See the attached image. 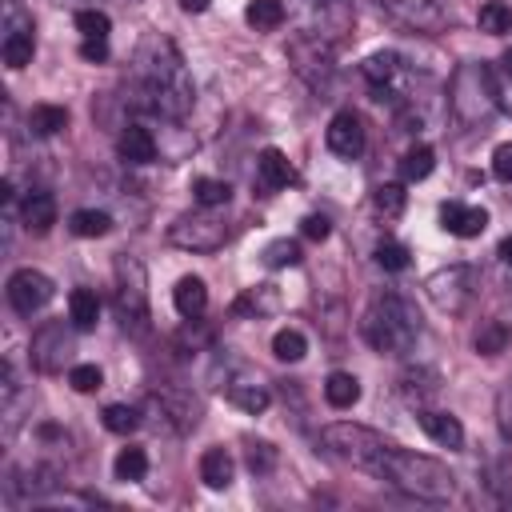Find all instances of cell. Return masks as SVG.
Segmentation results:
<instances>
[{"mask_svg": "<svg viewBox=\"0 0 512 512\" xmlns=\"http://www.w3.org/2000/svg\"><path fill=\"white\" fill-rule=\"evenodd\" d=\"M404 204H408L404 184H380V188L372 192V208H376L384 220H396V216L404 212Z\"/></svg>", "mask_w": 512, "mask_h": 512, "instance_id": "836d02e7", "label": "cell"}, {"mask_svg": "<svg viewBox=\"0 0 512 512\" xmlns=\"http://www.w3.org/2000/svg\"><path fill=\"white\" fill-rule=\"evenodd\" d=\"M168 240L176 248H184V252H216L228 240V224L220 216H212V208H204L196 216H180L168 228Z\"/></svg>", "mask_w": 512, "mask_h": 512, "instance_id": "ba28073f", "label": "cell"}, {"mask_svg": "<svg viewBox=\"0 0 512 512\" xmlns=\"http://www.w3.org/2000/svg\"><path fill=\"white\" fill-rule=\"evenodd\" d=\"M396 20L404 24H416V28H436L440 24V12H436V0H380Z\"/></svg>", "mask_w": 512, "mask_h": 512, "instance_id": "44dd1931", "label": "cell"}, {"mask_svg": "<svg viewBox=\"0 0 512 512\" xmlns=\"http://www.w3.org/2000/svg\"><path fill=\"white\" fill-rule=\"evenodd\" d=\"M496 420H500V432L512 440V384H504L496 396Z\"/></svg>", "mask_w": 512, "mask_h": 512, "instance_id": "ee69618b", "label": "cell"}, {"mask_svg": "<svg viewBox=\"0 0 512 512\" xmlns=\"http://www.w3.org/2000/svg\"><path fill=\"white\" fill-rule=\"evenodd\" d=\"M272 352H276V360L296 364V360L308 352V340H304V332H300V328H280V332L272 336Z\"/></svg>", "mask_w": 512, "mask_h": 512, "instance_id": "e575fe53", "label": "cell"}, {"mask_svg": "<svg viewBox=\"0 0 512 512\" xmlns=\"http://www.w3.org/2000/svg\"><path fill=\"white\" fill-rule=\"evenodd\" d=\"M232 472H236V464H232L228 448H208V452L200 456V480H204L208 488H228V484H232Z\"/></svg>", "mask_w": 512, "mask_h": 512, "instance_id": "cb8c5ba5", "label": "cell"}, {"mask_svg": "<svg viewBox=\"0 0 512 512\" xmlns=\"http://www.w3.org/2000/svg\"><path fill=\"white\" fill-rule=\"evenodd\" d=\"M244 20H248L256 32H272V28L284 24V4H280V0H248Z\"/></svg>", "mask_w": 512, "mask_h": 512, "instance_id": "83f0119b", "label": "cell"}, {"mask_svg": "<svg viewBox=\"0 0 512 512\" xmlns=\"http://www.w3.org/2000/svg\"><path fill=\"white\" fill-rule=\"evenodd\" d=\"M228 400H232L236 408H244L248 416H260V412L272 404V392H268V384H260V380L236 376V380H228Z\"/></svg>", "mask_w": 512, "mask_h": 512, "instance_id": "ac0fdd59", "label": "cell"}, {"mask_svg": "<svg viewBox=\"0 0 512 512\" xmlns=\"http://www.w3.org/2000/svg\"><path fill=\"white\" fill-rule=\"evenodd\" d=\"M108 16L100 12V8H80L76 12V32L84 36V40H108Z\"/></svg>", "mask_w": 512, "mask_h": 512, "instance_id": "74e56055", "label": "cell"}, {"mask_svg": "<svg viewBox=\"0 0 512 512\" xmlns=\"http://www.w3.org/2000/svg\"><path fill=\"white\" fill-rule=\"evenodd\" d=\"M48 300H52V280H48L44 272H36V268H16V272L8 276V304H12L20 316L40 312Z\"/></svg>", "mask_w": 512, "mask_h": 512, "instance_id": "9c48e42d", "label": "cell"}, {"mask_svg": "<svg viewBox=\"0 0 512 512\" xmlns=\"http://www.w3.org/2000/svg\"><path fill=\"white\" fill-rule=\"evenodd\" d=\"M112 472H116V480H144L148 476V452L144 448H120L116 452V460H112Z\"/></svg>", "mask_w": 512, "mask_h": 512, "instance_id": "1f68e13d", "label": "cell"}, {"mask_svg": "<svg viewBox=\"0 0 512 512\" xmlns=\"http://www.w3.org/2000/svg\"><path fill=\"white\" fill-rule=\"evenodd\" d=\"M500 260H504V264H512V236H504V240H500Z\"/></svg>", "mask_w": 512, "mask_h": 512, "instance_id": "681fc988", "label": "cell"}, {"mask_svg": "<svg viewBox=\"0 0 512 512\" xmlns=\"http://www.w3.org/2000/svg\"><path fill=\"white\" fill-rule=\"evenodd\" d=\"M360 332H364V340H368L376 352L400 356V352H408V348L416 344V336H420V316H416V308H412L400 292H380V296L368 304V312H364V320H360Z\"/></svg>", "mask_w": 512, "mask_h": 512, "instance_id": "3957f363", "label": "cell"}, {"mask_svg": "<svg viewBox=\"0 0 512 512\" xmlns=\"http://www.w3.org/2000/svg\"><path fill=\"white\" fill-rule=\"evenodd\" d=\"M500 64H504V72L512 76V52H504V60H500Z\"/></svg>", "mask_w": 512, "mask_h": 512, "instance_id": "f907efd6", "label": "cell"}, {"mask_svg": "<svg viewBox=\"0 0 512 512\" xmlns=\"http://www.w3.org/2000/svg\"><path fill=\"white\" fill-rule=\"evenodd\" d=\"M432 168H436V156H432V148H428V144H412V148L404 152V160H400V176H404L408 184L424 180Z\"/></svg>", "mask_w": 512, "mask_h": 512, "instance_id": "4dcf8cb0", "label": "cell"}, {"mask_svg": "<svg viewBox=\"0 0 512 512\" xmlns=\"http://www.w3.org/2000/svg\"><path fill=\"white\" fill-rule=\"evenodd\" d=\"M68 228H72L76 236L92 240V236H104V232L112 228V216H108V212H100V208H76V212L68 216Z\"/></svg>", "mask_w": 512, "mask_h": 512, "instance_id": "f1b7e54d", "label": "cell"}, {"mask_svg": "<svg viewBox=\"0 0 512 512\" xmlns=\"http://www.w3.org/2000/svg\"><path fill=\"white\" fill-rule=\"evenodd\" d=\"M288 60L308 84H324L332 76V48L320 36H296L288 44Z\"/></svg>", "mask_w": 512, "mask_h": 512, "instance_id": "30bf717a", "label": "cell"}, {"mask_svg": "<svg viewBox=\"0 0 512 512\" xmlns=\"http://www.w3.org/2000/svg\"><path fill=\"white\" fill-rule=\"evenodd\" d=\"M68 320H72V328H80V332L96 328V320H100V300H96V292L72 288V296H68Z\"/></svg>", "mask_w": 512, "mask_h": 512, "instance_id": "d4e9b609", "label": "cell"}, {"mask_svg": "<svg viewBox=\"0 0 512 512\" xmlns=\"http://www.w3.org/2000/svg\"><path fill=\"white\" fill-rule=\"evenodd\" d=\"M68 124V108H60V104H36L32 112H28V128L36 132V136H52V132H60Z\"/></svg>", "mask_w": 512, "mask_h": 512, "instance_id": "f546056e", "label": "cell"}, {"mask_svg": "<svg viewBox=\"0 0 512 512\" xmlns=\"http://www.w3.org/2000/svg\"><path fill=\"white\" fill-rule=\"evenodd\" d=\"M320 440H324V448H328L332 456H340V460H348V464H356V468H364V472H372V476H376L384 452L392 448L380 432H372V428H364V424H348V420L328 424V428L320 432Z\"/></svg>", "mask_w": 512, "mask_h": 512, "instance_id": "5b68a950", "label": "cell"}, {"mask_svg": "<svg viewBox=\"0 0 512 512\" xmlns=\"http://www.w3.org/2000/svg\"><path fill=\"white\" fill-rule=\"evenodd\" d=\"M440 392V376L432 372V368H408L404 376H400V396L408 400V404H416V408H428V400Z\"/></svg>", "mask_w": 512, "mask_h": 512, "instance_id": "ffe728a7", "label": "cell"}, {"mask_svg": "<svg viewBox=\"0 0 512 512\" xmlns=\"http://www.w3.org/2000/svg\"><path fill=\"white\" fill-rule=\"evenodd\" d=\"M180 8H184V12H204L208 0H180Z\"/></svg>", "mask_w": 512, "mask_h": 512, "instance_id": "c3c4849f", "label": "cell"}, {"mask_svg": "<svg viewBox=\"0 0 512 512\" xmlns=\"http://www.w3.org/2000/svg\"><path fill=\"white\" fill-rule=\"evenodd\" d=\"M324 400H328L332 408H352V404L360 400V380H356L352 372H332V376L324 380Z\"/></svg>", "mask_w": 512, "mask_h": 512, "instance_id": "4316f807", "label": "cell"}, {"mask_svg": "<svg viewBox=\"0 0 512 512\" xmlns=\"http://www.w3.org/2000/svg\"><path fill=\"white\" fill-rule=\"evenodd\" d=\"M440 228L468 240V236H480L488 228V212L480 204H460V200H448L440 204Z\"/></svg>", "mask_w": 512, "mask_h": 512, "instance_id": "5bb4252c", "label": "cell"}, {"mask_svg": "<svg viewBox=\"0 0 512 512\" xmlns=\"http://www.w3.org/2000/svg\"><path fill=\"white\" fill-rule=\"evenodd\" d=\"M132 72H136L144 108L160 112L164 120H184V116L192 112L196 88H192V76H188V68H184L180 48H176L168 36L148 32V36L136 44Z\"/></svg>", "mask_w": 512, "mask_h": 512, "instance_id": "6da1fadb", "label": "cell"}, {"mask_svg": "<svg viewBox=\"0 0 512 512\" xmlns=\"http://www.w3.org/2000/svg\"><path fill=\"white\" fill-rule=\"evenodd\" d=\"M104 428L116 432V436H128V432L140 428V412L128 408V404H108V408H104Z\"/></svg>", "mask_w": 512, "mask_h": 512, "instance_id": "8d00e7d4", "label": "cell"}, {"mask_svg": "<svg viewBox=\"0 0 512 512\" xmlns=\"http://www.w3.org/2000/svg\"><path fill=\"white\" fill-rule=\"evenodd\" d=\"M248 468H252L256 476L272 472V468H276V448H272L268 440H248Z\"/></svg>", "mask_w": 512, "mask_h": 512, "instance_id": "7bdbcfd3", "label": "cell"}, {"mask_svg": "<svg viewBox=\"0 0 512 512\" xmlns=\"http://www.w3.org/2000/svg\"><path fill=\"white\" fill-rule=\"evenodd\" d=\"M424 292H428V300H432L440 312H464L468 300L476 296V272H472L468 264L436 268V272L424 280Z\"/></svg>", "mask_w": 512, "mask_h": 512, "instance_id": "52a82bcc", "label": "cell"}, {"mask_svg": "<svg viewBox=\"0 0 512 512\" xmlns=\"http://www.w3.org/2000/svg\"><path fill=\"white\" fill-rule=\"evenodd\" d=\"M380 480H388L392 488H400L404 496H416V500H428V504H444L452 500L456 484H452V472L432 460V456H420V452H404V448H388L380 468H376Z\"/></svg>", "mask_w": 512, "mask_h": 512, "instance_id": "7a4b0ae2", "label": "cell"}, {"mask_svg": "<svg viewBox=\"0 0 512 512\" xmlns=\"http://www.w3.org/2000/svg\"><path fill=\"white\" fill-rule=\"evenodd\" d=\"M448 108H452L456 124H464V128H476V124L492 120V112L500 108L492 68L488 64H460L448 80Z\"/></svg>", "mask_w": 512, "mask_h": 512, "instance_id": "277c9868", "label": "cell"}, {"mask_svg": "<svg viewBox=\"0 0 512 512\" xmlns=\"http://www.w3.org/2000/svg\"><path fill=\"white\" fill-rule=\"evenodd\" d=\"M232 308H236V312H256V316H260V312H272V308H276V292H272V284L248 288Z\"/></svg>", "mask_w": 512, "mask_h": 512, "instance_id": "f35d334b", "label": "cell"}, {"mask_svg": "<svg viewBox=\"0 0 512 512\" xmlns=\"http://www.w3.org/2000/svg\"><path fill=\"white\" fill-rule=\"evenodd\" d=\"M256 176L264 188H288L292 184V164L280 148H264L260 160H256Z\"/></svg>", "mask_w": 512, "mask_h": 512, "instance_id": "603a6c76", "label": "cell"}, {"mask_svg": "<svg viewBox=\"0 0 512 512\" xmlns=\"http://www.w3.org/2000/svg\"><path fill=\"white\" fill-rule=\"evenodd\" d=\"M420 428L428 432V440H436V444L448 448V452H460V448H464V424H460L452 412L420 408Z\"/></svg>", "mask_w": 512, "mask_h": 512, "instance_id": "9a60e30c", "label": "cell"}, {"mask_svg": "<svg viewBox=\"0 0 512 512\" xmlns=\"http://www.w3.org/2000/svg\"><path fill=\"white\" fill-rule=\"evenodd\" d=\"M116 152H120L124 164H152V160H156V140H152L148 128L128 124V128L120 132V140H116Z\"/></svg>", "mask_w": 512, "mask_h": 512, "instance_id": "2e32d148", "label": "cell"}, {"mask_svg": "<svg viewBox=\"0 0 512 512\" xmlns=\"http://www.w3.org/2000/svg\"><path fill=\"white\" fill-rule=\"evenodd\" d=\"M476 28L488 32V36H504V32H512V8L500 4V0H488V4L476 12Z\"/></svg>", "mask_w": 512, "mask_h": 512, "instance_id": "d6a6232c", "label": "cell"}, {"mask_svg": "<svg viewBox=\"0 0 512 512\" xmlns=\"http://www.w3.org/2000/svg\"><path fill=\"white\" fill-rule=\"evenodd\" d=\"M324 140H328V148H332L340 160H356V156L364 152V124H360V116L348 112V108L336 112V116L328 120Z\"/></svg>", "mask_w": 512, "mask_h": 512, "instance_id": "7c38bea8", "label": "cell"}, {"mask_svg": "<svg viewBox=\"0 0 512 512\" xmlns=\"http://www.w3.org/2000/svg\"><path fill=\"white\" fill-rule=\"evenodd\" d=\"M360 72H364V80H368L376 92H384V88H392V80L404 72V64H400L396 52H372V56L360 64Z\"/></svg>", "mask_w": 512, "mask_h": 512, "instance_id": "7402d4cb", "label": "cell"}, {"mask_svg": "<svg viewBox=\"0 0 512 512\" xmlns=\"http://www.w3.org/2000/svg\"><path fill=\"white\" fill-rule=\"evenodd\" d=\"M80 56L84 60H104L108 56V40H84L80 44Z\"/></svg>", "mask_w": 512, "mask_h": 512, "instance_id": "7dc6e473", "label": "cell"}, {"mask_svg": "<svg viewBox=\"0 0 512 512\" xmlns=\"http://www.w3.org/2000/svg\"><path fill=\"white\" fill-rule=\"evenodd\" d=\"M20 220H24L28 232L44 236V232L56 224V200H52L48 192H28V196L20 200Z\"/></svg>", "mask_w": 512, "mask_h": 512, "instance_id": "e0dca14e", "label": "cell"}, {"mask_svg": "<svg viewBox=\"0 0 512 512\" xmlns=\"http://www.w3.org/2000/svg\"><path fill=\"white\" fill-rule=\"evenodd\" d=\"M476 352L480 356H500L508 344H512V328L504 324V320H484L480 328H476Z\"/></svg>", "mask_w": 512, "mask_h": 512, "instance_id": "484cf974", "label": "cell"}, {"mask_svg": "<svg viewBox=\"0 0 512 512\" xmlns=\"http://www.w3.org/2000/svg\"><path fill=\"white\" fill-rule=\"evenodd\" d=\"M172 304H176V312H180L184 320H196V316L208 308V288H204V280H200V276H180L176 288H172Z\"/></svg>", "mask_w": 512, "mask_h": 512, "instance_id": "d6986e66", "label": "cell"}, {"mask_svg": "<svg viewBox=\"0 0 512 512\" xmlns=\"http://www.w3.org/2000/svg\"><path fill=\"white\" fill-rule=\"evenodd\" d=\"M300 232H304L308 240H328V232H332V224H328V216H320V212H312V216H304V220H300Z\"/></svg>", "mask_w": 512, "mask_h": 512, "instance_id": "f6af8a7d", "label": "cell"}, {"mask_svg": "<svg viewBox=\"0 0 512 512\" xmlns=\"http://www.w3.org/2000/svg\"><path fill=\"white\" fill-rule=\"evenodd\" d=\"M116 316L128 332H148V276L132 256H116Z\"/></svg>", "mask_w": 512, "mask_h": 512, "instance_id": "8992f818", "label": "cell"}, {"mask_svg": "<svg viewBox=\"0 0 512 512\" xmlns=\"http://www.w3.org/2000/svg\"><path fill=\"white\" fill-rule=\"evenodd\" d=\"M36 52V36H32V20H20V8H8V28H4V64L16 72L24 64H32Z\"/></svg>", "mask_w": 512, "mask_h": 512, "instance_id": "4fadbf2b", "label": "cell"}, {"mask_svg": "<svg viewBox=\"0 0 512 512\" xmlns=\"http://www.w3.org/2000/svg\"><path fill=\"white\" fill-rule=\"evenodd\" d=\"M376 264H380L384 272H404V268H408V248H404L400 240H380V244H376Z\"/></svg>", "mask_w": 512, "mask_h": 512, "instance_id": "ab89813d", "label": "cell"}, {"mask_svg": "<svg viewBox=\"0 0 512 512\" xmlns=\"http://www.w3.org/2000/svg\"><path fill=\"white\" fill-rule=\"evenodd\" d=\"M68 352H72V340H68V332H64L60 320H52V324H44V328L32 332V364L40 372H60L64 360H68Z\"/></svg>", "mask_w": 512, "mask_h": 512, "instance_id": "8fae6325", "label": "cell"}, {"mask_svg": "<svg viewBox=\"0 0 512 512\" xmlns=\"http://www.w3.org/2000/svg\"><path fill=\"white\" fill-rule=\"evenodd\" d=\"M192 196H196V204H200V208H224V204H228V196H232V188H228V180L200 176V180L192 184Z\"/></svg>", "mask_w": 512, "mask_h": 512, "instance_id": "d590c367", "label": "cell"}, {"mask_svg": "<svg viewBox=\"0 0 512 512\" xmlns=\"http://www.w3.org/2000/svg\"><path fill=\"white\" fill-rule=\"evenodd\" d=\"M492 172H496V180L512 184V144H500V148L492 152Z\"/></svg>", "mask_w": 512, "mask_h": 512, "instance_id": "bcb514c9", "label": "cell"}, {"mask_svg": "<svg viewBox=\"0 0 512 512\" xmlns=\"http://www.w3.org/2000/svg\"><path fill=\"white\" fill-rule=\"evenodd\" d=\"M68 384H72L76 392H96V388L104 384V372H100L96 364H72V368H68Z\"/></svg>", "mask_w": 512, "mask_h": 512, "instance_id": "b9f144b4", "label": "cell"}, {"mask_svg": "<svg viewBox=\"0 0 512 512\" xmlns=\"http://www.w3.org/2000/svg\"><path fill=\"white\" fill-rule=\"evenodd\" d=\"M300 260V244L296 240H272L268 248H264V264L268 268H288V264H296Z\"/></svg>", "mask_w": 512, "mask_h": 512, "instance_id": "60d3db41", "label": "cell"}]
</instances>
